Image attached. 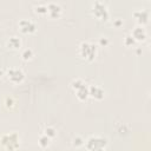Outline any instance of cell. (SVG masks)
<instances>
[{
    "mask_svg": "<svg viewBox=\"0 0 151 151\" xmlns=\"http://www.w3.org/2000/svg\"><path fill=\"white\" fill-rule=\"evenodd\" d=\"M0 145L6 151H17L20 147V136L18 132H7L0 136Z\"/></svg>",
    "mask_w": 151,
    "mask_h": 151,
    "instance_id": "6da1fadb",
    "label": "cell"
},
{
    "mask_svg": "<svg viewBox=\"0 0 151 151\" xmlns=\"http://www.w3.org/2000/svg\"><path fill=\"white\" fill-rule=\"evenodd\" d=\"M109 140L104 136H90L85 140V147L87 151H106Z\"/></svg>",
    "mask_w": 151,
    "mask_h": 151,
    "instance_id": "7a4b0ae2",
    "label": "cell"
},
{
    "mask_svg": "<svg viewBox=\"0 0 151 151\" xmlns=\"http://www.w3.org/2000/svg\"><path fill=\"white\" fill-rule=\"evenodd\" d=\"M78 53L85 61H93L97 55V46L90 41H81L78 47Z\"/></svg>",
    "mask_w": 151,
    "mask_h": 151,
    "instance_id": "3957f363",
    "label": "cell"
},
{
    "mask_svg": "<svg viewBox=\"0 0 151 151\" xmlns=\"http://www.w3.org/2000/svg\"><path fill=\"white\" fill-rule=\"evenodd\" d=\"M91 13L92 15L100 20V21H107L110 18V12L107 8V5L104 1H94L91 4Z\"/></svg>",
    "mask_w": 151,
    "mask_h": 151,
    "instance_id": "277c9868",
    "label": "cell"
},
{
    "mask_svg": "<svg viewBox=\"0 0 151 151\" xmlns=\"http://www.w3.org/2000/svg\"><path fill=\"white\" fill-rule=\"evenodd\" d=\"M6 76L12 84H20L25 80V72L18 67H9L6 72Z\"/></svg>",
    "mask_w": 151,
    "mask_h": 151,
    "instance_id": "5b68a950",
    "label": "cell"
},
{
    "mask_svg": "<svg viewBox=\"0 0 151 151\" xmlns=\"http://www.w3.org/2000/svg\"><path fill=\"white\" fill-rule=\"evenodd\" d=\"M18 27H19V31L24 34H32L37 31L38 28V25L34 20L32 19H20L19 22H18Z\"/></svg>",
    "mask_w": 151,
    "mask_h": 151,
    "instance_id": "8992f818",
    "label": "cell"
},
{
    "mask_svg": "<svg viewBox=\"0 0 151 151\" xmlns=\"http://www.w3.org/2000/svg\"><path fill=\"white\" fill-rule=\"evenodd\" d=\"M133 18L136 19V21L138 22V25L140 26H144L149 22V19H150V12L145 8H142V9H136L133 13H132Z\"/></svg>",
    "mask_w": 151,
    "mask_h": 151,
    "instance_id": "52a82bcc",
    "label": "cell"
},
{
    "mask_svg": "<svg viewBox=\"0 0 151 151\" xmlns=\"http://www.w3.org/2000/svg\"><path fill=\"white\" fill-rule=\"evenodd\" d=\"M105 90L99 85H90L88 86V97L96 99V100H103L105 98Z\"/></svg>",
    "mask_w": 151,
    "mask_h": 151,
    "instance_id": "ba28073f",
    "label": "cell"
},
{
    "mask_svg": "<svg viewBox=\"0 0 151 151\" xmlns=\"http://www.w3.org/2000/svg\"><path fill=\"white\" fill-rule=\"evenodd\" d=\"M63 13V8L58 2L51 1L47 4V14L52 19H59Z\"/></svg>",
    "mask_w": 151,
    "mask_h": 151,
    "instance_id": "9c48e42d",
    "label": "cell"
},
{
    "mask_svg": "<svg viewBox=\"0 0 151 151\" xmlns=\"http://www.w3.org/2000/svg\"><path fill=\"white\" fill-rule=\"evenodd\" d=\"M132 35V38L136 40V41H145L146 38H147V33H146V29L144 28V26H140V25H137L132 32L130 33Z\"/></svg>",
    "mask_w": 151,
    "mask_h": 151,
    "instance_id": "30bf717a",
    "label": "cell"
},
{
    "mask_svg": "<svg viewBox=\"0 0 151 151\" xmlns=\"http://www.w3.org/2000/svg\"><path fill=\"white\" fill-rule=\"evenodd\" d=\"M21 45H22L21 39L19 37H17V35L9 37L7 39V41H6V47L8 50H11V51H18V50H20L21 48Z\"/></svg>",
    "mask_w": 151,
    "mask_h": 151,
    "instance_id": "8fae6325",
    "label": "cell"
},
{
    "mask_svg": "<svg viewBox=\"0 0 151 151\" xmlns=\"http://www.w3.org/2000/svg\"><path fill=\"white\" fill-rule=\"evenodd\" d=\"M76 92V97L80 100V101H85L87 98H88V86L87 85H84L81 86L80 88H78Z\"/></svg>",
    "mask_w": 151,
    "mask_h": 151,
    "instance_id": "7c38bea8",
    "label": "cell"
},
{
    "mask_svg": "<svg viewBox=\"0 0 151 151\" xmlns=\"http://www.w3.org/2000/svg\"><path fill=\"white\" fill-rule=\"evenodd\" d=\"M71 143H72V146H73V147L79 149V147H81V146L85 145V139H84L80 134H76V136H73Z\"/></svg>",
    "mask_w": 151,
    "mask_h": 151,
    "instance_id": "4fadbf2b",
    "label": "cell"
},
{
    "mask_svg": "<svg viewBox=\"0 0 151 151\" xmlns=\"http://www.w3.org/2000/svg\"><path fill=\"white\" fill-rule=\"evenodd\" d=\"M38 144H39V146H40V147L46 149V147H48V146H50V144H51V138L42 133V134H40V136H39V138H38Z\"/></svg>",
    "mask_w": 151,
    "mask_h": 151,
    "instance_id": "5bb4252c",
    "label": "cell"
},
{
    "mask_svg": "<svg viewBox=\"0 0 151 151\" xmlns=\"http://www.w3.org/2000/svg\"><path fill=\"white\" fill-rule=\"evenodd\" d=\"M34 12L39 15H46L47 14V4L39 2L34 6Z\"/></svg>",
    "mask_w": 151,
    "mask_h": 151,
    "instance_id": "9a60e30c",
    "label": "cell"
},
{
    "mask_svg": "<svg viewBox=\"0 0 151 151\" xmlns=\"http://www.w3.org/2000/svg\"><path fill=\"white\" fill-rule=\"evenodd\" d=\"M33 57H34V52H33L32 48L28 47V48H24V50L21 51V58H22V60L29 61V60L33 59Z\"/></svg>",
    "mask_w": 151,
    "mask_h": 151,
    "instance_id": "2e32d148",
    "label": "cell"
},
{
    "mask_svg": "<svg viewBox=\"0 0 151 151\" xmlns=\"http://www.w3.org/2000/svg\"><path fill=\"white\" fill-rule=\"evenodd\" d=\"M15 99L12 97V96H7L4 98V106L7 109V110H12L14 106H15Z\"/></svg>",
    "mask_w": 151,
    "mask_h": 151,
    "instance_id": "e0dca14e",
    "label": "cell"
},
{
    "mask_svg": "<svg viewBox=\"0 0 151 151\" xmlns=\"http://www.w3.org/2000/svg\"><path fill=\"white\" fill-rule=\"evenodd\" d=\"M84 85H86V83H85L84 79H81V78H76V79H73V80L71 81V87H72L73 91H77L78 88H80V87L84 86Z\"/></svg>",
    "mask_w": 151,
    "mask_h": 151,
    "instance_id": "ac0fdd59",
    "label": "cell"
},
{
    "mask_svg": "<svg viewBox=\"0 0 151 151\" xmlns=\"http://www.w3.org/2000/svg\"><path fill=\"white\" fill-rule=\"evenodd\" d=\"M44 134H46L47 137H50V138L52 139V138H54V137L57 136V130H55L54 126L47 125V126L45 127V130H44Z\"/></svg>",
    "mask_w": 151,
    "mask_h": 151,
    "instance_id": "d6986e66",
    "label": "cell"
},
{
    "mask_svg": "<svg viewBox=\"0 0 151 151\" xmlns=\"http://www.w3.org/2000/svg\"><path fill=\"white\" fill-rule=\"evenodd\" d=\"M124 45L125 46H127V47H131V46H133L134 44H136V40L132 38V35L131 34H126L125 37H124Z\"/></svg>",
    "mask_w": 151,
    "mask_h": 151,
    "instance_id": "ffe728a7",
    "label": "cell"
},
{
    "mask_svg": "<svg viewBox=\"0 0 151 151\" xmlns=\"http://www.w3.org/2000/svg\"><path fill=\"white\" fill-rule=\"evenodd\" d=\"M98 44H99V46H101V47H107V46L110 45V39H109L107 37H100V38L98 39Z\"/></svg>",
    "mask_w": 151,
    "mask_h": 151,
    "instance_id": "44dd1931",
    "label": "cell"
},
{
    "mask_svg": "<svg viewBox=\"0 0 151 151\" xmlns=\"http://www.w3.org/2000/svg\"><path fill=\"white\" fill-rule=\"evenodd\" d=\"M113 25H114L116 27H120V26L123 25V20H122V19H116V20L113 21Z\"/></svg>",
    "mask_w": 151,
    "mask_h": 151,
    "instance_id": "7402d4cb",
    "label": "cell"
},
{
    "mask_svg": "<svg viewBox=\"0 0 151 151\" xmlns=\"http://www.w3.org/2000/svg\"><path fill=\"white\" fill-rule=\"evenodd\" d=\"M2 76H4V71H2L1 68H0V79L2 78Z\"/></svg>",
    "mask_w": 151,
    "mask_h": 151,
    "instance_id": "603a6c76",
    "label": "cell"
}]
</instances>
